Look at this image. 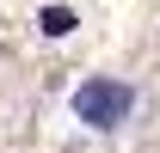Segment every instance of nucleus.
I'll list each match as a JSON object with an SVG mask.
<instances>
[{
  "label": "nucleus",
  "mask_w": 160,
  "mask_h": 153,
  "mask_svg": "<svg viewBox=\"0 0 160 153\" xmlns=\"http://www.w3.org/2000/svg\"><path fill=\"white\" fill-rule=\"evenodd\" d=\"M136 104H142V92L129 80H117V74H86L74 92H68V116H74L80 129H92V135L129 129V123H136Z\"/></svg>",
  "instance_id": "obj_1"
},
{
  "label": "nucleus",
  "mask_w": 160,
  "mask_h": 153,
  "mask_svg": "<svg viewBox=\"0 0 160 153\" xmlns=\"http://www.w3.org/2000/svg\"><path fill=\"white\" fill-rule=\"evenodd\" d=\"M37 31L43 37H68V31H74V12H68V6H49V12H37Z\"/></svg>",
  "instance_id": "obj_2"
}]
</instances>
